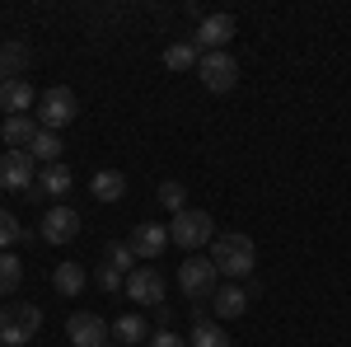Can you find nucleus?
<instances>
[{
	"mask_svg": "<svg viewBox=\"0 0 351 347\" xmlns=\"http://www.w3.org/2000/svg\"><path fill=\"white\" fill-rule=\"evenodd\" d=\"M211 263H216L220 277H248L253 272V263H258V249H253V240L248 235H239V230H225V235H216L211 240Z\"/></svg>",
	"mask_w": 351,
	"mask_h": 347,
	"instance_id": "nucleus-1",
	"label": "nucleus"
},
{
	"mask_svg": "<svg viewBox=\"0 0 351 347\" xmlns=\"http://www.w3.org/2000/svg\"><path fill=\"white\" fill-rule=\"evenodd\" d=\"M43 328V310L28 300H10L0 310V347H28Z\"/></svg>",
	"mask_w": 351,
	"mask_h": 347,
	"instance_id": "nucleus-2",
	"label": "nucleus"
},
{
	"mask_svg": "<svg viewBox=\"0 0 351 347\" xmlns=\"http://www.w3.org/2000/svg\"><path fill=\"white\" fill-rule=\"evenodd\" d=\"M75 117H80V99H75V89L52 85L47 94H38V127H43V132H61V127H71Z\"/></svg>",
	"mask_w": 351,
	"mask_h": 347,
	"instance_id": "nucleus-3",
	"label": "nucleus"
},
{
	"mask_svg": "<svg viewBox=\"0 0 351 347\" xmlns=\"http://www.w3.org/2000/svg\"><path fill=\"white\" fill-rule=\"evenodd\" d=\"M206 240H216V221H211L206 212L188 207V212L173 216V225H169V244H178V249H202Z\"/></svg>",
	"mask_w": 351,
	"mask_h": 347,
	"instance_id": "nucleus-4",
	"label": "nucleus"
},
{
	"mask_svg": "<svg viewBox=\"0 0 351 347\" xmlns=\"http://www.w3.org/2000/svg\"><path fill=\"white\" fill-rule=\"evenodd\" d=\"M197 76H202V85H206L211 94H230V89L239 85V61L230 52H206L197 61Z\"/></svg>",
	"mask_w": 351,
	"mask_h": 347,
	"instance_id": "nucleus-5",
	"label": "nucleus"
},
{
	"mask_svg": "<svg viewBox=\"0 0 351 347\" xmlns=\"http://www.w3.org/2000/svg\"><path fill=\"white\" fill-rule=\"evenodd\" d=\"M216 282H220V272L211 258H197L192 254L188 263L178 267V287H183V295H192V300H211L216 295Z\"/></svg>",
	"mask_w": 351,
	"mask_h": 347,
	"instance_id": "nucleus-6",
	"label": "nucleus"
},
{
	"mask_svg": "<svg viewBox=\"0 0 351 347\" xmlns=\"http://www.w3.org/2000/svg\"><path fill=\"white\" fill-rule=\"evenodd\" d=\"M234 38V14H202V24L192 33V47L206 56V52H225V43Z\"/></svg>",
	"mask_w": 351,
	"mask_h": 347,
	"instance_id": "nucleus-7",
	"label": "nucleus"
},
{
	"mask_svg": "<svg viewBox=\"0 0 351 347\" xmlns=\"http://www.w3.org/2000/svg\"><path fill=\"white\" fill-rule=\"evenodd\" d=\"M127 295L141 300V305H150V310H160L164 305V277L155 267H132L127 272Z\"/></svg>",
	"mask_w": 351,
	"mask_h": 347,
	"instance_id": "nucleus-8",
	"label": "nucleus"
},
{
	"mask_svg": "<svg viewBox=\"0 0 351 347\" xmlns=\"http://www.w3.org/2000/svg\"><path fill=\"white\" fill-rule=\"evenodd\" d=\"M66 333H71L75 347H108V324L99 320V315H89V310H75L66 320Z\"/></svg>",
	"mask_w": 351,
	"mask_h": 347,
	"instance_id": "nucleus-9",
	"label": "nucleus"
},
{
	"mask_svg": "<svg viewBox=\"0 0 351 347\" xmlns=\"http://www.w3.org/2000/svg\"><path fill=\"white\" fill-rule=\"evenodd\" d=\"M0 188L33 192V155L28 150H0Z\"/></svg>",
	"mask_w": 351,
	"mask_h": 347,
	"instance_id": "nucleus-10",
	"label": "nucleus"
},
{
	"mask_svg": "<svg viewBox=\"0 0 351 347\" xmlns=\"http://www.w3.org/2000/svg\"><path fill=\"white\" fill-rule=\"evenodd\" d=\"M80 235V212L75 207H52L43 216V240L47 244H71Z\"/></svg>",
	"mask_w": 351,
	"mask_h": 347,
	"instance_id": "nucleus-11",
	"label": "nucleus"
},
{
	"mask_svg": "<svg viewBox=\"0 0 351 347\" xmlns=\"http://www.w3.org/2000/svg\"><path fill=\"white\" fill-rule=\"evenodd\" d=\"M132 254L136 258H145V263H150V258H160L164 254V244H169V230H164V225H155V221H141V225H136L132 230Z\"/></svg>",
	"mask_w": 351,
	"mask_h": 347,
	"instance_id": "nucleus-12",
	"label": "nucleus"
},
{
	"mask_svg": "<svg viewBox=\"0 0 351 347\" xmlns=\"http://www.w3.org/2000/svg\"><path fill=\"white\" fill-rule=\"evenodd\" d=\"M33 104H38V94H33V85H28L24 76L0 85V108H5V117H24Z\"/></svg>",
	"mask_w": 351,
	"mask_h": 347,
	"instance_id": "nucleus-13",
	"label": "nucleus"
},
{
	"mask_svg": "<svg viewBox=\"0 0 351 347\" xmlns=\"http://www.w3.org/2000/svg\"><path fill=\"white\" fill-rule=\"evenodd\" d=\"M43 132V127H38V122H33V117H5V127H0V141H5V146H10V150H24V146H33V136Z\"/></svg>",
	"mask_w": 351,
	"mask_h": 347,
	"instance_id": "nucleus-14",
	"label": "nucleus"
},
{
	"mask_svg": "<svg viewBox=\"0 0 351 347\" xmlns=\"http://www.w3.org/2000/svg\"><path fill=\"white\" fill-rule=\"evenodd\" d=\"M84 282H89V272H84L80 263H56V272H52V287L61 295H66V300H75V295L84 291Z\"/></svg>",
	"mask_w": 351,
	"mask_h": 347,
	"instance_id": "nucleus-15",
	"label": "nucleus"
},
{
	"mask_svg": "<svg viewBox=\"0 0 351 347\" xmlns=\"http://www.w3.org/2000/svg\"><path fill=\"white\" fill-rule=\"evenodd\" d=\"M211 310H216L220 320H239L243 310H248V291H243V287H220V291L211 295Z\"/></svg>",
	"mask_w": 351,
	"mask_h": 347,
	"instance_id": "nucleus-16",
	"label": "nucleus"
},
{
	"mask_svg": "<svg viewBox=\"0 0 351 347\" xmlns=\"http://www.w3.org/2000/svg\"><path fill=\"white\" fill-rule=\"evenodd\" d=\"M89 192H94L99 202H117V197L127 192V179H122L117 169H99V174L89 179Z\"/></svg>",
	"mask_w": 351,
	"mask_h": 347,
	"instance_id": "nucleus-17",
	"label": "nucleus"
},
{
	"mask_svg": "<svg viewBox=\"0 0 351 347\" xmlns=\"http://www.w3.org/2000/svg\"><path fill=\"white\" fill-rule=\"evenodd\" d=\"M71 183H75V179H71V169H66V164L56 160V164H47V169H43V179H38V192L66 197V192H71Z\"/></svg>",
	"mask_w": 351,
	"mask_h": 347,
	"instance_id": "nucleus-18",
	"label": "nucleus"
},
{
	"mask_svg": "<svg viewBox=\"0 0 351 347\" xmlns=\"http://www.w3.org/2000/svg\"><path fill=\"white\" fill-rule=\"evenodd\" d=\"M24 66H28V47L24 43H0V76H5V80H19Z\"/></svg>",
	"mask_w": 351,
	"mask_h": 347,
	"instance_id": "nucleus-19",
	"label": "nucleus"
},
{
	"mask_svg": "<svg viewBox=\"0 0 351 347\" xmlns=\"http://www.w3.org/2000/svg\"><path fill=\"white\" fill-rule=\"evenodd\" d=\"M197 61H202V56H197L192 43H169V47H164V66H169V71H197Z\"/></svg>",
	"mask_w": 351,
	"mask_h": 347,
	"instance_id": "nucleus-20",
	"label": "nucleus"
},
{
	"mask_svg": "<svg viewBox=\"0 0 351 347\" xmlns=\"http://www.w3.org/2000/svg\"><path fill=\"white\" fill-rule=\"evenodd\" d=\"M24 282V263L14 254H0V295H14Z\"/></svg>",
	"mask_w": 351,
	"mask_h": 347,
	"instance_id": "nucleus-21",
	"label": "nucleus"
},
{
	"mask_svg": "<svg viewBox=\"0 0 351 347\" xmlns=\"http://www.w3.org/2000/svg\"><path fill=\"white\" fill-rule=\"evenodd\" d=\"M112 333L122 338V347H132V343H141V338H150V328H145V320H141V315H122V320L112 324Z\"/></svg>",
	"mask_w": 351,
	"mask_h": 347,
	"instance_id": "nucleus-22",
	"label": "nucleus"
},
{
	"mask_svg": "<svg viewBox=\"0 0 351 347\" xmlns=\"http://www.w3.org/2000/svg\"><path fill=\"white\" fill-rule=\"evenodd\" d=\"M192 347H230V333H225L220 324L197 320V328H192Z\"/></svg>",
	"mask_w": 351,
	"mask_h": 347,
	"instance_id": "nucleus-23",
	"label": "nucleus"
},
{
	"mask_svg": "<svg viewBox=\"0 0 351 347\" xmlns=\"http://www.w3.org/2000/svg\"><path fill=\"white\" fill-rule=\"evenodd\" d=\"M28 155L43 164H56V155H61V141H56V132H38L33 136V146H28Z\"/></svg>",
	"mask_w": 351,
	"mask_h": 347,
	"instance_id": "nucleus-24",
	"label": "nucleus"
},
{
	"mask_svg": "<svg viewBox=\"0 0 351 347\" xmlns=\"http://www.w3.org/2000/svg\"><path fill=\"white\" fill-rule=\"evenodd\" d=\"M160 202H164V212H173V216L188 212V188L169 179V183H160Z\"/></svg>",
	"mask_w": 351,
	"mask_h": 347,
	"instance_id": "nucleus-25",
	"label": "nucleus"
},
{
	"mask_svg": "<svg viewBox=\"0 0 351 347\" xmlns=\"http://www.w3.org/2000/svg\"><path fill=\"white\" fill-rule=\"evenodd\" d=\"M145 343H150V347H192L188 338H178V333H173V328H155V333H150V338H145Z\"/></svg>",
	"mask_w": 351,
	"mask_h": 347,
	"instance_id": "nucleus-26",
	"label": "nucleus"
},
{
	"mask_svg": "<svg viewBox=\"0 0 351 347\" xmlns=\"http://www.w3.org/2000/svg\"><path fill=\"white\" fill-rule=\"evenodd\" d=\"M132 244H108V267H117V272H127V263H132Z\"/></svg>",
	"mask_w": 351,
	"mask_h": 347,
	"instance_id": "nucleus-27",
	"label": "nucleus"
},
{
	"mask_svg": "<svg viewBox=\"0 0 351 347\" xmlns=\"http://www.w3.org/2000/svg\"><path fill=\"white\" fill-rule=\"evenodd\" d=\"M14 240H19V221L10 212H0V249H10Z\"/></svg>",
	"mask_w": 351,
	"mask_h": 347,
	"instance_id": "nucleus-28",
	"label": "nucleus"
},
{
	"mask_svg": "<svg viewBox=\"0 0 351 347\" xmlns=\"http://www.w3.org/2000/svg\"><path fill=\"white\" fill-rule=\"evenodd\" d=\"M94 282H99L104 291H122V272H117V267H108V263L94 272Z\"/></svg>",
	"mask_w": 351,
	"mask_h": 347,
	"instance_id": "nucleus-29",
	"label": "nucleus"
},
{
	"mask_svg": "<svg viewBox=\"0 0 351 347\" xmlns=\"http://www.w3.org/2000/svg\"><path fill=\"white\" fill-rule=\"evenodd\" d=\"M108 347H122V343H108Z\"/></svg>",
	"mask_w": 351,
	"mask_h": 347,
	"instance_id": "nucleus-30",
	"label": "nucleus"
},
{
	"mask_svg": "<svg viewBox=\"0 0 351 347\" xmlns=\"http://www.w3.org/2000/svg\"><path fill=\"white\" fill-rule=\"evenodd\" d=\"M0 85H5V76H0Z\"/></svg>",
	"mask_w": 351,
	"mask_h": 347,
	"instance_id": "nucleus-31",
	"label": "nucleus"
}]
</instances>
